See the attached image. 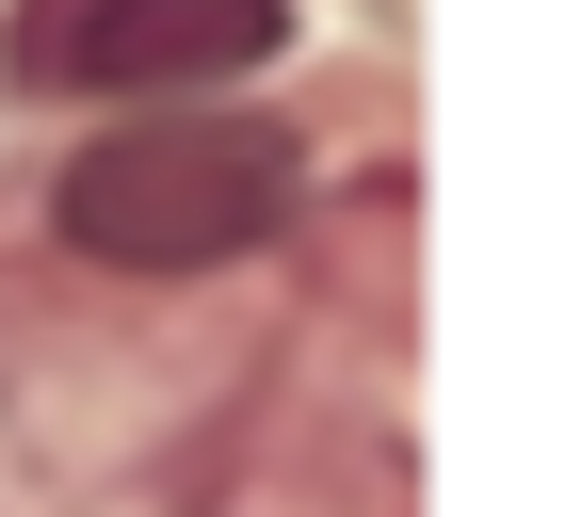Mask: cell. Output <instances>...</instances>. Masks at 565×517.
Instances as JSON below:
<instances>
[{
  "instance_id": "obj_2",
  "label": "cell",
  "mask_w": 565,
  "mask_h": 517,
  "mask_svg": "<svg viewBox=\"0 0 565 517\" xmlns=\"http://www.w3.org/2000/svg\"><path fill=\"white\" fill-rule=\"evenodd\" d=\"M275 49H291V0H33L17 17V82L194 114L211 82H259Z\"/></svg>"
},
{
  "instance_id": "obj_1",
  "label": "cell",
  "mask_w": 565,
  "mask_h": 517,
  "mask_svg": "<svg viewBox=\"0 0 565 517\" xmlns=\"http://www.w3.org/2000/svg\"><path fill=\"white\" fill-rule=\"evenodd\" d=\"M291 194H307L291 129L194 97V114H114L82 162L49 178V226L97 275H226V258H259L291 226Z\"/></svg>"
}]
</instances>
